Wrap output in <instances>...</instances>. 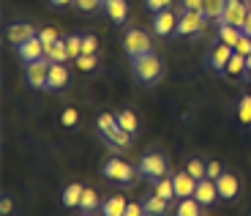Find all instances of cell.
<instances>
[{
	"instance_id": "36",
	"label": "cell",
	"mask_w": 251,
	"mask_h": 216,
	"mask_svg": "<svg viewBox=\"0 0 251 216\" xmlns=\"http://www.w3.org/2000/svg\"><path fill=\"white\" fill-rule=\"evenodd\" d=\"M170 6H172V0H145V8L153 14L164 11V8H170Z\"/></svg>"
},
{
	"instance_id": "14",
	"label": "cell",
	"mask_w": 251,
	"mask_h": 216,
	"mask_svg": "<svg viewBox=\"0 0 251 216\" xmlns=\"http://www.w3.org/2000/svg\"><path fill=\"white\" fill-rule=\"evenodd\" d=\"M194 197L200 200L202 205H213L216 200H221V197H219V186H216V181H213V178H202V181H197Z\"/></svg>"
},
{
	"instance_id": "7",
	"label": "cell",
	"mask_w": 251,
	"mask_h": 216,
	"mask_svg": "<svg viewBox=\"0 0 251 216\" xmlns=\"http://www.w3.org/2000/svg\"><path fill=\"white\" fill-rule=\"evenodd\" d=\"M232 47H226V44H216L213 50L207 52V57H205V63H207V69L213 71V74H224V69H226V63H229V57H232Z\"/></svg>"
},
{
	"instance_id": "46",
	"label": "cell",
	"mask_w": 251,
	"mask_h": 216,
	"mask_svg": "<svg viewBox=\"0 0 251 216\" xmlns=\"http://www.w3.org/2000/svg\"><path fill=\"white\" fill-rule=\"evenodd\" d=\"M145 216H164V214H145Z\"/></svg>"
},
{
	"instance_id": "18",
	"label": "cell",
	"mask_w": 251,
	"mask_h": 216,
	"mask_svg": "<svg viewBox=\"0 0 251 216\" xmlns=\"http://www.w3.org/2000/svg\"><path fill=\"white\" fill-rule=\"evenodd\" d=\"M44 57L50 63H66L69 50H66V38H57L55 44H44Z\"/></svg>"
},
{
	"instance_id": "45",
	"label": "cell",
	"mask_w": 251,
	"mask_h": 216,
	"mask_svg": "<svg viewBox=\"0 0 251 216\" xmlns=\"http://www.w3.org/2000/svg\"><path fill=\"white\" fill-rule=\"evenodd\" d=\"M246 66H249V77H251V55L246 57Z\"/></svg>"
},
{
	"instance_id": "6",
	"label": "cell",
	"mask_w": 251,
	"mask_h": 216,
	"mask_svg": "<svg viewBox=\"0 0 251 216\" xmlns=\"http://www.w3.org/2000/svg\"><path fill=\"white\" fill-rule=\"evenodd\" d=\"M50 60L41 57V60H33L25 66V82L36 90H47V80H50Z\"/></svg>"
},
{
	"instance_id": "28",
	"label": "cell",
	"mask_w": 251,
	"mask_h": 216,
	"mask_svg": "<svg viewBox=\"0 0 251 216\" xmlns=\"http://www.w3.org/2000/svg\"><path fill=\"white\" fill-rule=\"evenodd\" d=\"M142 205H145V214H167V205L170 203L164 197H158V194H151Z\"/></svg>"
},
{
	"instance_id": "41",
	"label": "cell",
	"mask_w": 251,
	"mask_h": 216,
	"mask_svg": "<svg viewBox=\"0 0 251 216\" xmlns=\"http://www.w3.org/2000/svg\"><path fill=\"white\" fill-rule=\"evenodd\" d=\"M202 6H205V0H183L186 11H202Z\"/></svg>"
},
{
	"instance_id": "23",
	"label": "cell",
	"mask_w": 251,
	"mask_h": 216,
	"mask_svg": "<svg viewBox=\"0 0 251 216\" xmlns=\"http://www.w3.org/2000/svg\"><path fill=\"white\" fill-rule=\"evenodd\" d=\"M224 8H226V0H205L202 14H205L210 22H221V17H224Z\"/></svg>"
},
{
	"instance_id": "29",
	"label": "cell",
	"mask_w": 251,
	"mask_h": 216,
	"mask_svg": "<svg viewBox=\"0 0 251 216\" xmlns=\"http://www.w3.org/2000/svg\"><path fill=\"white\" fill-rule=\"evenodd\" d=\"M238 118L243 126H251V93H246L238 102Z\"/></svg>"
},
{
	"instance_id": "35",
	"label": "cell",
	"mask_w": 251,
	"mask_h": 216,
	"mask_svg": "<svg viewBox=\"0 0 251 216\" xmlns=\"http://www.w3.org/2000/svg\"><path fill=\"white\" fill-rule=\"evenodd\" d=\"M76 121H79V112H76L74 107H69L66 112H63V118H60V123L66 129H71V126H76Z\"/></svg>"
},
{
	"instance_id": "9",
	"label": "cell",
	"mask_w": 251,
	"mask_h": 216,
	"mask_svg": "<svg viewBox=\"0 0 251 216\" xmlns=\"http://www.w3.org/2000/svg\"><path fill=\"white\" fill-rule=\"evenodd\" d=\"M175 30H177V17L170 11V8L153 14V33H156V36L170 38V36H175Z\"/></svg>"
},
{
	"instance_id": "31",
	"label": "cell",
	"mask_w": 251,
	"mask_h": 216,
	"mask_svg": "<svg viewBox=\"0 0 251 216\" xmlns=\"http://www.w3.org/2000/svg\"><path fill=\"white\" fill-rule=\"evenodd\" d=\"M96 66H99V57H96V55H79V57H76V69H79L82 74L96 71Z\"/></svg>"
},
{
	"instance_id": "37",
	"label": "cell",
	"mask_w": 251,
	"mask_h": 216,
	"mask_svg": "<svg viewBox=\"0 0 251 216\" xmlns=\"http://www.w3.org/2000/svg\"><path fill=\"white\" fill-rule=\"evenodd\" d=\"M235 52H240V55L249 57L251 55V36H246V33H243V36H240V41L235 44Z\"/></svg>"
},
{
	"instance_id": "15",
	"label": "cell",
	"mask_w": 251,
	"mask_h": 216,
	"mask_svg": "<svg viewBox=\"0 0 251 216\" xmlns=\"http://www.w3.org/2000/svg\"><path fill=\"white\" fill-rule=\"evenodd\" d=\"M224 77H229V80H246V77H249L246 55H240V52H232V57H229V63H226V69H224Z\"/></svg>"
},
{
	"instance_id": "10",
	"label": "cell",
	"mask_w": 251,
	"mask_h": 216,
	"mask_svg": "<svg viewBox=\"0 0 251 216\" xmlns=\"http://www.w3.org/2000/svg\"><path fill=\"white\" fill-rule=\"evenodd\" d=\"M216 186H219V197L226 200V203H235L240 194V178L232 175V172H221L216 178Z\"/></svg>"
},
{
	"instance_id": "17",
	"label": "cell",
	"mask_w": 251,
	"mask_h": 216,
	"mask_svg": "<svg viewBox=\"0 0 251 216\" xmlns=\"http://www.w3.org/2000/svg\"><path fill=\"white\" fill-rule=\"evenodd\" d=\"M69 85V69L63 63L50 66V80H47V90H63Z\"/></svg>"
},
{
	"instance_id": "32",
	"label": "cell",
	"mask_w": 251,
	"mask_h": 216,
	"mask_svg": "<svg viewBox=\"0 0 251 216\" xmlns=\"http://www.w3.org/2000/svg\"><path fill=\"white\" fill-rule=\"evenodd\" d=\"M66 50H69V60H76L82 55V36H69L66 38Z\"/></svg>"
},
{
	"instance_id": "16",
	"label": "cell",
	"mask_w": 251,
	"mask_h": 216,
	"mask_svg": "<svg viewBox=\"0 0 251 216\" xmlns=\"http://www.w3.org/2000/svg\"><path fill=\"white\" fill-rule=\"evenodd\" d=\"M104 11L115 25H126L128 19V3L126 0H104Z\"/></svg>"
},
{
	"instance_id": "34",
	"label": "cell",
	"mask_w": 251,
	"mask_h": 216,
	"mask_svg": "<svg viewBox=\"0 0 251 216\" xmlns=\"http://www.w3.org/2000/svg\"><path fill=\"white\" fill-rule=\"evenodd\" d=\"M74 6L79 8L82 14H90V11H96V8L104 6V0H74Z\"/></svg>"
},
{
	"instance_id": "42",
	"label": "cell",
	"mask_w": 251,
	"mask_h": 216,
	"mask_svg": "<svg viewBox=\"0 0 251 216\" xmlns=\"http://www.w3.org/2000/svg\"><path fill=\"white\" fill-rule=\"evenodd\" d=\"M14 211V203H11V197H3V203H0V214L3 216H8Z\"/></svg>"
},
{
	"instance_id": "24",
	"label": "cell",
	"mask_w": 251,
	"mask_h": 216,
	"mask_svg": "<svg viewBox=\"0 0 251 216\" xmlns=\"http://www.w3.org/2000/svg\"><path fill=\"white\" fill-rule=\"evenodd\" d=\"M82 191H85V186H82V184H69V186H66V191H63V205H66V208H79Z\"/></svg>"
},
{
	"instance_id": "44",
	"label": "cell",
	"mask_w": 251,
	"mask_h": 216,
	"mask_svg": "<svg viewBox=\"0 0 251 216\" xmlns=\"http://www.w3.org/2000/svg\"><path fill=\"white\" fill-rule=\"evenodd\" d=\"M243 33H246V36H251V11H249V17H246V25H243Z\"/></svg>"
},
{
	"instance_id": "38",
	"label": "cell",
	"mask_w": 251,
	"mask_h": 216,
	"mask_svg": "<svg viewBox=\"0 0 251 216\" xmlns=\"http://www.w3.org/2000/svg\"><path fill=\"white\" fill-rule=\"evenodd\" d=\"M38 38H41L44 44H55V41H57L60 36H57L55 27H44V30H38Z\"/></svg>"
},
{
	"instance_id": "2",
	"label": "cell",
	"mask_w": 251,
	"mask_h": 216,
	"mask_svg": "<svg viewBox=\"0 0 251 216\" xmlns=\"http://www.w3.org/2000/svg\"><path fill=\"white\" fill-rule=\"evenodd\" d=\"M134 77H137L139 82L145 85H153L158 82V77H161V60H158L153 52H145V55L134 57Z\"/></svg>"
},
{
	"instance_id": "1",
	"label": "cell",
	"mask_w": 251,
	"mask_h": 216,
	"mask_svg": "<svg viewBox=\"0 0 251 216\" xmlns=\"http://www.w3.org/2000/svg\"><path fill=\"white\" fill-rule=\"evenodd\" d=\"M101 175L109 181V184H120V186H131L137 181L139 170H134L131 164H126L123 159H107L101 167Z\"/></svg>"
},
{
	"instance_id": "5",
	"label": "cell",
	"mask_w": 251,
	"mask_h": 216,
	"mask_svg": "<svg viewBox=\"0 0 251 216\" xmlns=\"http://www.w3.org/2000/svg\"><path fill=\"white\" fill-rule=\"evenodd\" d=\"M123 47H126V55L131 57H139L145 52H153L151 50V36L139 27H131V30H126V38H123Z\"/></svg>"
},
{
	"instance_id": "11",
	"label": "cell",
	"mask_w": 251,
	"mask_h": 216,
	"mask_svg": "<svg viewBox=\"0 0 251 216\" xmlns=\"http://www.w3.org/2000/svg\"><path fill=\"white\" fill-rule=\"evenodd\" d=\"M17 55H19V60H22V63L41 60V57H44V41H41L38 36L27 38L25 44H19V47H17Z\"/></svg>"
},
{
	"instance_id": "22",
	"label": "cell",
	"mask_w": 251,
	"mask_h": 216,
	"mask_svg": "<svg viewBox=\"0 0 251 216\" xmlns=\"http://www.w3.org/2000/svg\"><path fill=\"white\" fill-rule=\"evenodd\" d=\"M96 123H99V132H101V137H104V140H107V137H112V134L120 129L118 115H109V112H101Z\"/></svg>"
},
{
	"instance_id": "4",
	"label": "cell",
	"mask_w": 251,
	"mask_h": 216,
	"mask_svg": "<svg viewBox=\"0 0 251 216\" xmlns=\"http://www.w3.org/2000/svg\"><path fill=\"white\" fill-rule=\"evenodd\" d=\"M137 170H139V175H142V178L158 181V178H164V175H167V159H164L161 153L151 151V153H145V156H142V162H139Z\"/></svg>"
},
{
	"instance_id": "25",
	"label": "cell",
	"mask_w": 251,
	"mask_h": 216,
	"mask_svg": "<svg viewBox=\"0 0 251 216\" xmlns=\"http://www.w3.org/2000/svg\"><path fill=\"white\" fill-rule=\"evenodd\" d=\"M175 216H202V203L197 197H186L177 203Z\"/></svg>"
},
{
	"instance_id": "20",
	"label": "cell",
	"mask_w": 251,
	"mask_h": 216,
	"mask_svg": "<svg viewBox=\"0 0 251 216\" xmlns=\"http://www.w3.org/2000/svg\"><path fill=\"white\" fill-rule=\"evenodd\" d=\"M153 194H158V197H164L167 203H172V200H175V184H172V175H164V178L153 181Z\"/></svg>"
},
{
	"instance_id": "30",
	"label": "cell",
	"mask_w": 251,
	"mask_h": 216,
	"mask_svg": "<svg viewBox=\"0 0 251 216\" xmlns=\"http://www.w3.org/2000/svg\"><path fill=\"white\" fill-rule=\"evenodd\" d=\"M186 170L194 175L197 181H202V178H207V162H202V159H191L186 164Z\"/></svg>"
},
{
	"instance_id": "26",
	"label": "cell",
	"mask_w": 251,
	"mask_h": 216,
	"mask_svg": "<svg viewBox=\"0 0 251 216\" xmlns=\"http://www.w3.org/2000/svg\"><path fill=\"white\" fill-rule=\"evenodd\" d=\"M99 205H101V200H99V194H96V189L85 186V191H82V200H79V208L85 211V214H93Z\"/></svg>"
},
{
	"instance_id": "12",
	"label": "cell",
	"mask_w": 251,
	"mask_h": 216,
	"mask_svg": "<svg viewBox=\"0 0 251 216\" xmlns=\"http://www.w3.org/2000/svg\"><path fill=\"white\" fill-rule=\"evenodd\" d=\"M33 36H38V33L30 22H11L6 27V38H8V44H14V47L25 44L27 38H33Z\"/></svg>"
},
{
	"instance_id": "33",
	"label": "cell",
	"mask_w": 251,
	"mask_h": 216,
	"mask_svg": "<svg viewBox=\"0 0 251 216\" xmlns=\"http://www.w3.org/2000/svg\"><path fill=\"white\" fill-rule=\"evenodd\" d=\"M99 52V38L93 33H85L82 36V55H96Z\"/></svg>"
},
{
	"instance_id": "21",
	"label": "cell",
	"mask_w": 251,
	"mask_h": 216,
	"mask_svg": "<svg viewBox=\"0 0 251 216\" xmlns=\"http://www.w3.org/2000/svg\"><path fill=\"white\" fill-rule=\"evenodd\" d=\"M126 208H128V200L115 194V197H109L107 203L101 205V214L104 216H126Z\"/></svg>"
},
{
	"instance_id": "27",
	"label": "cell",
	"mask_w": 251,
	"mask_h": 216,
	"mask_svg": "<svg viewBox=\"0 0 251 216\" xmlns=\"http://www.w3.org/2000/svg\"><path fill=\"white\" fill-rule=\"evenodd\" d=\"M118 123H120V126H123L128 134H137L139 121H137V115H134L131 109H120V112H118Z\"/></svg>"
},
{
	"instance_id": "39",
	"label": "cell",
	"mask_w": 251,
	"mask_h": 216,
	"mask_svg": "<svg viewBox=\"0 0 251 216\" xmlns=\"http://www.w3.org/2000/svg\"><path fill=\"white\" fill-rule=\"evenodd\" d=\"M126 216H145V205H142V203H128Z\"/></svg>"
},
{
	"instance_id": "3",
	"label": "cell",
	"mask_w": 251,
	"mask_h": 216,
	"mask_svg": "<svg viewBox=\"0 0 251 216\" xmlns=\"http://www.w3.org/2000/svg\"><path fill=\"white\" fill-rule=\"evenodd\" d=\"M207 22H210V19H207L202 11H186V8H183V14L177 17V30H175V36H183V38L197 36L200 30H205Z\"/></svg>"
},
{
	"instance_id": "40",
	"label": "cell",
	"mask_w": 251,
	"mask_h": 216,
	"mask_svg": "<svg viewBox=\"0 0 251 216\" xmlns=\"http://www.w3.org/2000/svg\"><path fill=\"white\" fill-rule=\"evenodd\" d=\"M221 172H224V170H221V164H219V162H207V178H219V175H221Z\"/></svg>"
},
{
	"instance_id": "13",
	"label": "cell",
	"mask_w": 251,
	"mask_h": 216,
	"mask_svg": "<svg viewBox=\"0 0 251 216\" xmlns=\"http://www.w3.org/2000/svg\"><path fill=\"white\" fill-rule=\"evenodd\" d=\"M172 184H175V197H180V200L194 197V191H197V178H194V175H191L188 170L175 172V175H172Z\"/></svg>"
},
{
	"instance_id": "43",
	"label": "cell",
	"mask_w": 251,
	"mask_h": 216,
	"mask_svg": "<svg viewBox=\"0 0 251 216\" xmlns=\"http://www.w3.org/2000/svg\"><path fill=\"white\" fill-rule=\"evenodd\" d=\"M52 6L55 8H66V6H71V3H74V0H50Z\"/></svg>"
},
{
	"instance_id": "47",
	"label": "cell",
	"mask_w": 251,
	"mask_h": 216,
	"mask_svg": "<svg viewBox=\"0 0 251 216\" xmlns=\"http://www.w3.org/2000/svg\"><path fill=\"white\" fill-rule=\"evenodd\" d=\"M249 8H251V0H249Z\"/></svg>"
},
{
	"instance_id": "8",
	"label": "cell",
	"mask_w": 251,
	"mask_h": 216,
	"mask_svg": "<svg viewBox=\"0 0 251 216\" xmlns=\"http://www.w3.org/2000/svg\"><path fill=\"white\" fill-rule=\"evenodd\" d=\"M249 3H243V0H226V8H224V17H221V22H226V25H235L243 30L246 25V17H249Z\"/></svg>"
},
{
	"instance_id": "19",
	"label": "cell",
	"mask_w": 251,
	"mask_h": 216,
	"mask_svg": "<svg viewBox=\"0 0 251 216\" xmlns=\"http://www.w3.org/2000/svg\"><path fill=\"white\" fill-rule=\"evenodd\" d=\"M240 36H243V30H240V27L226 25V22H219V30H216V38H219L221 44H226V47H232V50H235V44L240 41Z\"/></svg>"
}]
</instances>
